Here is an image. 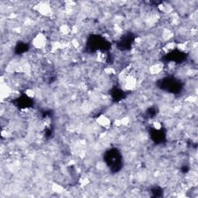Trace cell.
Returning a JSON list of instances; mask_svg holds the SVG:
<instances>
[{
  "label": "cell",
  "mask_w": 198,
  "mask_h": 198,
  "mask_svg": "<svg viewBox=\"0 0 198 198\" xmlns=\"http://www.w3.org/2000/svg\"><path fill=\"white\" fill-rule=\"evenodd\" d=\"M163 65L161 63H156V64H152V66L149 68V73L151 74L156 75V74H159L160 72L163 70Z\"/></svg>",
  "instance_id": "obj_4"
},
{
  "label": "cell",
  "mask_w": 198,
  "mask_h": 198,
  "mask_svg": "<svg viewBox=\"0 0 198 198\" xmlns=\"http://www.w3.org/2000/svg\"><path fill=\"white\" fill-rule=\"evenodd\" d=\"M60 31H61V33H62L63 35H68V34L70 33L71 29H70V27L68 25L64 24V25H61L60 26Z\"/></svg>",
  "instance_id": "obj_5"
},
{
  "label": "cell",
  "mask_w": 198,
  "mask_h": 198,
  "mask_svg": "<svg viewBox=\"0 0 198 198\" xmlns=\"http://www.w3.org/2000/svg\"><path fill=\"white\" fill-rule=\"evenodd\" d=\"M153 126H154V128H156V129L159 130V129L161 128V123L159 122H155L153 123Z\"/></svg>",
  "instance_id": "obj_8"
},
{
  "label": "cell",
  "mask_w": 198,
  "mask_h": 198,
  "mask_svg": "<svg viewBox=\"0 0 198 198\" xmlns=\"http://www.w3.org/2000/svg\"><path fill=\"white\" fill-rule=\"evenodd\" d=\"M37 11L44 16H50L52 14L51 7L46 3L40 4L37 6Z\"/></svg>",
  "instance_id": "obj_2"
},
{
  "label": "cell",
  "mask_w": 198,
  "mask_h": 198,
  "mask_svg": "<svg viewBox=\"0 0 198 198\" xmlns=\"http://www.w3.org/2000/svg\"><path fill=\"white\" fill-rule=\"evenodd\" d=\"M26 94L29 98H34L36 94L35 92H33V90H31V89H28V90L26 91Z\"/></svg>",
  "instance_id": "obj_7"
},
{
  "label": "cell",
  "mask_w": 198,
  "mask_h": 198,
  "mask_svg": "<svg viewBox=\"0 0 198 198\" xmlns=\"http://www.w3.org/2000/svg\"><path fill=\"white\" fill-rule=\"evenodd\" d=\"M46 44V37H44L43 34L41 33H39L38 35L33 39V46H35L37 49H43V48L45 47Z\"/></svg>",
  "instance_id": "obj_1"
},
{
  "label": "cell",
  "mask_w": 198,
  "mask_h": 198,
  "mask_svg": "<svg viewBox=\"0 0 198 198\" xmlns=\"http://www.w3.org/2000/svg\"><path fill=\"white\" fill-rule=\"evenodd\" d=\"M97 122L99 125H101L102 127H105V128H108L112 124V122L111 120L108 118V117H106L105 116H100L97 118Z\"/></svg>",
  "instance_id": "obj_3"
},
{
  "label": "cell",
  "mask_w": 198,
  "mask_h": 198,
  "mask_svg": "<svg viewBox=\"0 0 198 198\" xmlns=\"http://www.w3.org/2000/svg\"><path fill=\"white\" fill-rule=\"evenodd\" d=\"M52 190L56 193H62L64 191V188L61 186L57 185V184H53L52 186Z\"/></svg>",
  "instance_id": "obj_6"
}]
</instances>
